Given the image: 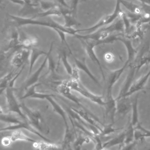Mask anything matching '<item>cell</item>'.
<instances>
[{
	"mask_svg": "<svg viewBox=\"0 0 150 150\" xmlns=\"http://www.w3.org/2000/svg\"><path fill=\"white\" fill-rule=\"evenodd\" d=\"M9 20L14 26L16 27H20L27 25H40L52 28L56 32L62 31L67 34L75 36L76 34V30L73 28H67L64 25H61L54 22H42L36 20L33 17H22L18 16L8 14V16Z\"/></svg>",
	"mask_w": 150,
	"mask_h": 150,
	"instance_id": "6da1fadb",
	"label": "cell"
},
{
	"mask_svg": "<svg viewBox=\"0 0 150 150\" xmlns=\"http://www.w3.org/2000/svg\"><path fill=\"white\" fill-rule=\"evenodd\" d=\"M68 85L72 91L79 93L85 98L99 105L105 107L106 101L104 97L102 96L96 95L88 91L80 82V80H75L70 78V79H66Z\"/></svg>",
	"mask_w": 150,
	"mask_h": 150,
	"instance_id": "7a4b0ae2",
	"label": "cell"
},
{
	"mask_svg": "<svg viewBox=\"0 0 150 150\" xmlns=\"http://www.w3.org/2000/svg\"><path fill=\"white\" fill-rule=\"evenodd\" d=\"M121 0H116L114 11L112 14L106 16L98 23L92 27L86 29L76 30L77 33H78L80 32H86L92 33L95 32L96 30L101 28L102 26L112 23L115 20L121 17L123 14V12L121 8Z\"/></svg>",
	"mask_w": 150,
	"mask_h": 150,
	"instance_id": "3957f363",
	"label": "cell"
},
{
	"mask_svg": "<svg viewBox=\"0 0 150 150\" xmlns=\"http://www.w3.org/2000/svg\"><path fill=\"white\" fill-rule=\"evenodd\" d=\"M47 85L54 91L76 103L78 106L84 107L79 99L72 93V90L68 85L66 79L60 81L53 80L48 82Z\"/></svg>",
	"mask_w": 150,
	"mask_h": 150,
	"instance_id": "277c9868",
	"label": "cell"
},
{
	"mask_svg": "<svg viewBox=\"0 0 150 150\" xmlns=\"http://www.w3.org/2000/svg\"><path fill=\"white\" fill-rule=\"evenodd\" d=\"M5 95L7 108L9 113L17 115L22 119L27 121L26 117L22 111L20 104L18 103L15 96L14 87L8 86L5 91Z\"/></svg>",
	"mask_w": 150,
	"mask_h": 150,
	"instance_id": "5b68a950",
	"label": "cell"
},
{
	"mask_svg": "<svg viewBox=\"0 0 150 150\" xmlns=\"http://www.w3.org/2000/svg\"><path fill=\"white\" fill-rule=\"evenodd\" d=\"M20 104L28 122L35 129L42 133L44 131V129L43 120L40 113L38 111L31 109L24 103Z\"/></svg>",
	"mask_w": 150,
	"mask_h": 150,
	"instance_id": "8992f818",
	"label": "cell"
},
{
	"mask_svg": "<svg viewBox=\"0 0 150 150\" xmlns=\"http://www.w3.org/2000/svg\"><path fill=\"white\" fill-rule=\"evenodd\" d=\"M129 65L128 61L127 60L125 64L121 68L117 70L112 71L110 73L108 80L107 87L106 100L112 99L113 98L112 96L113 87L116 82L119 80L122 74L124 73L125 69Z\"/></svg>",
	"mask_w": 150,
	"mask_h": 150,
	"instance_id": "52a82bcc",
	"label": "cell"
},
{
	"mask_svg": "<svg viewBox=\"0 0 150 150\" xmlns=\"http://www.w3.org/2000/svg\"><path fill=\"white\" fill-rule=\"evenodd\" d=\"M30 49H22L16 51L10 61L11 64L17 68H20L25 65L29 59Z\"/></svg>",
	"mask_w": 150,
	"mask_h": 150,
	"instance_id": "ba28073f",
	"label": "cell"
},
{
	"mask_svg": "<svg viewBox=\"0 0 150 150\" xmlns=\"http://www.w3.org/2000/svg\"><path fill=\"white\" fill-rule=\"evenodd\" d=\"M150 77V69L146 74L144 75L135 81H133L126 94V97H129L134 93L138 92L144 89Z\"/></svg>",
	"mask_w": 150,
	"mask_h": 150,
	"instance_id": "9c48e42d",
	"label": "cell"
},
{
	"mask_svg": "<svg viewBox=\"0 0 150 150\" xmlns=\"http://www.w3.org/2000/svg\"><path fill=\"white\" fill-rule=\"evenodd\" d=\"M54 96L53 95H52V94L51 95V94L45 93L44 100H46L47 101H48L52 107L54 111L62 117L64 121L65 127H68L69 126L68 122L66 112L54 100V99L53 98Z\"/></svg>",
	"mask_w": 150,
	"mask_h": 150,
	"instance_id": "30bf717a",
	"label": "cell"
},
{
	"mask_svg": "<svg viewBox=\"0 0 150 150\" xmlns=\"http://www.w3.org/2000/svg\"><path fill=\"white\" fill-rule=\"evenodd\" d=\"M47 62V58L46 56V58L45 59L44 61L43 62L41 66L36 71L34 74L30 77L29 79L26 80V81L25 82L23 86V89L24 90H26L28 88L38 83V80L39 79L40 76L41 72L44 69V68L45 67L46 65Z\"/></svg>",
	"mask_w": 150,
	"mask_h": 150,
	"instance_id": "8fae6325",
	"label": "cell"
},
{
	"mask_svg": "<svg viewBox=\"0 0 150 150\" xmlns=\"http://www.w3.org/2000/svg\"><path fill=\"white\" fill-rule=\"evenodd\" d=\"M74 131H72L68 127H65V134L62 141V145L61 148L63 150H69L71 148V145L72 143H74L76 137Z\"/></svg>",
	"mask_w": 150,
	"mask_h": 150,
	"instance_id": "7c38bea8",
	"label": "cell"
},
{
	"mask_svg": "<svg viewBox=\"0 0 150 150\" xmlns=\"http://www.w3.org/2000/svg\"><path fill=\"white\" fill-rule=\"evenodd\" d=\"M47 53L45 52L44 51L40 50L39 49L33 47L30 49V56H29V60H30V67H29V77L30 76L33 69L34 65L36 63L39 57L43 55H46Z\"/></svg>",
	"mask_w": 150,
	"mask_h": 150,
	"instance_id": "4fadbf2b",
	"label": "cell"
},
{
	"mask_svg": "<svg viewBox=\"0 0 150 150\" xmlns=\"http://www.w3.org/2000/svg\"><path fill=\"white\" fill-rule=\"evenodd\" d=\"M125 141V130L122 131L120 134L113 137L110 140H108L103 144V148L104 149H108L117 145L124 144Z\"/></svg>",
	"mask_w": 150,
	"mask_h": 150,
	"instance_id": "5bb4252c",
	"label": "cell"
},
{
	"mask_svg": "<svg viewBox=\"0 0 150 150\" xmlns=\"http://www.w3.org/2000/svg\"><path fill=\"white\" fill-rule=\"evenodd\" d=\"M11 142H15L17 141H22L28 142L32 143L33 144L37 143V141L31 138L25 134L22 131V129H17L13 130V132L9 135Z\"/></svg>",
	"mask_w": 150,
	"mask_h": 150,
	"instance_id": "9a60e30c",
	"label": "cell"
},
{
	"mask_svg": "<svg viewBox=\"0 0 150 150\" xmlns=\"http://www.w3.org/2000/svg\"><path fill=\"white\" fill-rule=\"evenodd\" d=\"M138 98L139 95H136L134 100L132 101V115L130 122L134 127L140 123L139 122V112H138Z\"/></svg>",
	"mask_w": 150,
	"mask_h": 150,
	"instance_id": "2e32d148",
	"label": "cell"
},
{
	"mask_svg": "<svg viewBox=\"0 0 150 150\" xmlns=\"http://www.w3.org/2000/svg\"><path fill=\"white\" fill-rule=\"evenodd\" d=\"M148 137H150V130L143 127L140 122L134 127L135 141H139Z\"/></svg>",
	"mask_w": 150,
	"mask_h": 150,
	"instance_id": "e0dca14e",
	"label": "cell"
},
{
	"mask_svg": "<svg viewBox=\"0 0 150 150\" xmlns=\"http://www.w3.org/2000/svg\"><path fill=\"white\" fill-rule=\"evenodd\" d=\"M63 8L57 4L55 7L52 8L48 10L45 11H41L38 14L32 17L34 18L38 17H43L49 16H62L63 14Z\"/></svg>",
	"mask_w": 150,
	"mask_h": 150,
	"instance_id": "ac0fdd59",
	"label": "cell"
},
{
	"mask_svg": "<svg viewBox=\"0 0 150 150\" xmlns=\"http://www.w3.org/2000/svg\"><path fill=\"white\" fill-rule=\"evenodd\" d=\"M121 3L132 14L140 15L142 13V11L140 6L137 5L134 3L125 0H121Z\"/></svg>",
	"mask_w": 150,
	"mask_h": 150,
	"instance_id": "d6986e66",
	"label": "cell"
},
{
	"mask_svg": "<svg viewBox=\"0 0 150 150\" xmlns=\"http://www.w3.org/2000/svg\"><path fill=\"white\" fill-rule=\"evenodd\" d=\"M92 141L91 139L86 135L80 134L76 137L73 143L74 150H81L82 146L85 144H88Z\"/></svg>",
	"mask_w": 150,
	"mask_h": 150,
	"instance_id": "ffe728a7",
	"label": "cell"
},
{
	"mask_svg": "<svg viewBox=\"0 0 150 150\" xmlns=\"http://www.w3.org/2000/svg\"><path fill=\"white\" fill-rule=\"evenodd\" d=\"M136 67V73L137 74L139 70L144 66L150 64V50L148 52L144 54L139 58L138 61L134 62Z\"/></svg>",
	"mask_w": 150,
	"mask_h": 150,
	"instance_id": "44dd1931",
	"label": "cell"
},
{
	"mask_svg": "<svg viewBox=\"0 0 150 150\" xmlns=\"http://www.w3.org/2000/svg\"><path fill=\"white\" fill-rule=\"evenodd\" d=\"M125 141L124 144L131 143L134 140V127L129 121L127 127L125 130Z\"/></svg>",
	"mask_w": 150,
	"mask_h": 150,
	"instance_id": "7402d4cb",
	"label": "cell"
},
{
	"mask_svg": "<svg viewBox=\"0 0 150 150\" xmlns=\"http://www.w3.org/2000/svg\"><path fill=\"white\" fill-rule=\"evenodd\" d=\"M33 146L40 150H58L59 147L53 143L45 142H37L36 143L33 144Z\"/></svg>",
	"mask_w": 150,
	"mask_h": 150,
	"instance_id": "603a6c76",
	"label": "cell"
},
{
	"mask_svg": "<svg viewBox=\"0 0 150 150\" xmlns=\"http://www.w3.org/2000/svg\"><path fill=\"white\" fill-rule=\"evenodd\" d=\"M17 69L9 73L0 79V89H6L11 79L17 73Z\"/></svg>",
	"mask_w": 150,
	"mask_h": 150,
	"instance_id": "cb8c5ba5",
	"label": "cell"
},
{
	"mask_svg": "<svg viewBox=\"0 0 150 150\" xmlns=\"http://www.w3.org/2000/svg\"><path fill=\"white\" fill-rule=\"evenodd\" d=\"M114 123H110L106 125H104L101 130V132L99 135L100 137H106L110 135L111 134L115 133L118 130V129H116L113 127Z\"/></svg>",
	"mask_w": 150,
	"mask_h": 150,
	"instance_id": "d4e9b609",
	"label": "cell"
},
{
	"mask_svg": "<svg viewBox=\"0 0 150 150\" xmlns=\"http://www.w3.org/2000/svg\"><path fill=\"white\" fill-rule=\"evenodd\" d=\"M57 5V4L53 2L43 1V0L40 1L39 4V6H40V9L42 11L48 10L52 8L55 7Z\"/></svg>",
	"mask_w": 150,
	"mask_h": 150,
	"instance_id": "484cf974",
	"label": "cell"
},
{
	"mask_svg": "<svg viewBox=\"0 0 150 150\" xmlns=\"http://www.w3.org/2000/svg\"><path fill=\"white\" fill-rule=\"evenodd\" d=\"M11 142L10 138L8 136L3 137L1 140V144L4 147H9L11 144Z\"/></svg>",
	"mask_w": 150,
	"mask_h": 150,
	"instance_id": "4316f807",
	"label": "cell"
},
{
	"mask_svg": "<svg viewBox=\"0 0 150 150\" xmlns=\"http://www.w3.org/2000/svg\"><path fill=\"white\" fill-rule=\"evenodd\" d=\"M136 141H134L131 143L125 144V146L122 147L120 150H133L136 145Z\"/></svg>",
	"mask_w": 150,
	"mask_h": 150,
	"instance_id": "83f0119b",
	"label": "cell"
},
{
	"mask_svg": "<svg viewBox=\"0 0 150 150\" xmlns=\"http://www.w3.org/2000/svg\"><path fill=\"white\" fill-rule=\"evenodd\" d=\"M42 0H31V2L33 4L38 7L39 6L40 2Z\"/></svg>",
	"mask_w": 150,
	"mask_h": 150,
	"instance_id": "f1b7e54d",
	"label": "cell"
},
{
	"mask_svg": "<svg viewBox=\"0 0 150 150\" xmlns=\"http://www.w3.org/2000/svg\"><path fill=\"white\" fill-rule=\"evenodd\" d=\"M25 3H26V5H29V6H35V7H38V6H35L32 4L31 0H23Z\"/></svg>",
	"mask_w": 150,
	"mask_h": 150,
	"instance_id": "f546056e",
	"label": "cell"
},
{
	"mask_svg": "<svg viewBox=\"0 0 150 150\" xmlns=\"http://www.w3.org/2000/svg\"><path fill=\"white\" fill-rule=\"evenodd\" d=\"M4 0H0V8L2 9L3 8V4Z\"/></svg>",
	"mask_w": 150,
	"mask_h": 150,
	"instance_id": "4dcf8cb0",
	"label": "cell"
},
{
	"mask_svg": "<svg viewBox=\"0 0 150 150\" xmlns=\"http://www.w3.org/2000/svg\"><path fill=\"white\" fill-rule=\"evenodd\" d=\"M4 113L3 109L0 106V115L3 114Z\"/></svg>",
	"mask_w": 150,
	"mask_h": 150,
	"instance_id": "1f68e13d",
	"label": "cell"
},
{
	"mask_svg": "<svg viewBox=\"0 0 150 150\" xmlns=\"http://www.w3.org/2000/svg\"><path fill=\"white\" fill-rule=\"evenodd\" d=\"M58 150H63L62 149V148L61 147H59V148H58Z\"/></svg>",
	"mask_w": 150,
	"mask_h": 150,
	"instance_id": "d6a6232c",
	"label": "cell"
}]
</instances>
